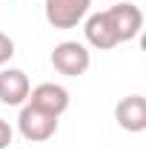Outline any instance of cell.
<instances>
[{
	"instance_id": "6da1fadb",
	"label": "cell",
	"mask_w": 146,
	"mask_h": 149,
	"mask_svg": "<svg viewBox=\"0 0 146 149\" xmlns=\"http://www.w3.org/2000/svg\"><path fill=\"white\" fill-rule=\"evenodd\" d=\"M52 66L55 72L66 74V77H80V74L89 72L92 66V52L86 49V43H77V40H63L52 49Z\"/></svg>"
},
{
	"instance_id": "7a4b0ae2",
	"label": "cell",
	"mask_w": 146,
	"mask_h": 149,
	"mask_svg": "<svg viewBox=\"0 0 146 149\" xmlns=\"http://www.w3.org/2000/svg\"><path fill=\"white\" fill-rule=\"evenodd\" d=\"M17 129L29 143H43V141L55 138L57 118L43 112V109H37V106H32V103H23L20 115H17Z\"/></svg>"
},
{
	"instance_id": "3957f363",
	"label": "cell",
	"mask_w": 146,
	"mask_h": 149,
	"mask_svg": "<svg viewBox=\"0 0 146 149\" xmlns=\"http://www.w3.org/2000/svg\"><path fill=\"white\" fill-rule=\"evenodd\" d=\"M89 9L92 0H43V15L52 29H74Z\"/></svg>"
},
{
	"instance_id": "277c9868",
	"label": "cell",
	"mask_w": 146,
	"mask_h": 149,
	"mask_svg": "<svg viewBox=\"0 0 146 149\" xmlns=\"http://www.w3.org/2000/svg\"><path fill=\"white\" fill-rule=\"evenodd\" d=\"M106 17H109L112 29L117 35V43L135 40L140 35V29H143V12L135 3H129V0H117L115 6H109L106 9Z\"/></svg>"
},
{
	"instance_id": "5b68a950",
	"label": "cell",
	"mask_w": 146,
	"mask_h": 149,
	"mask_svg": "<svg viewBox=\"0 0 146 149\" xmlns=\"http://www.w3.org/2000/svg\"><path fill=\"white\" fill-rule=\"evenodd\" d=\"M69 100H72L69 97V89L60 86V83H37L35 89H29V97H26V103L49 112L55 118H60L63 112L69 109Z\"/></svg>"
},
{
	"instance_id": "8992f818",
	"label": "cell",
	"mask_w": 146,
	"mask_h": 149,
	"mask_svg": "<svg viewBox=\"0 0 146 149\" xmlns=\"http://www.w3.org/2000/svg\"><path fill=\"white\" fill-rule=\"evenodd\" d=\"M29 74L23 69H0V103L3 106H23L29 97Z\"/></svg>"
},
{
	"instance_id": "52a82bcc",
	"label": "cell",
	"mask_w": 146,
	"mask_h": 149,
	"mask_svg": "<svg viewBox=\"0 0 146 149\" xmlns=\"http://www.w3.org/2000/svg\"><path fill=\"white\" fill-rule=\"evenodd\" d=\"M83 35H86V43H89L92 49H100V52H109L115 46H120L117 43V35H115V29H112L109 17H106V12H95L86 17L83 23Z\"/></svg>"
},
{
	"instance_id": "ba28073f",
	"label": "cell",
	"mask_w": 146,
	"mask_h": 149,
	"mask_svg": "<svg viewBox=\"0 0 146 149\" xmlns=\"http://www.w3.org/2000/svg\"><path fill=\"white\" fill-rule=\"evenodd\" d=\"M115 120L126 132H143L146 129V97L143 95H129L123 100H117Z\"/></svg>"
},
{
	"instance_id": "9c48e42d",
	"label": "cell",
	"mask_w": 146,
	"mask_h": 149,
	"mask_svg": "<svg viewBox=\"0 0 146 149\" xmlns=\"http://www.w3.org/2000/svg\"><path fill=\"white\" fill-rule=\"evenodd\" d=\"M12 57H15V40L6 32H0V66H6Z\"/></svg>"
},
{
	"instance_id": "30bf717a",
	"label": "cell",
	"mask_w": 146,
	"mask_h": 149,
	"mask_svg": "<svg viewBox=\"0 0 146 149\" xmlns=\"http://www.w3.org/2000/svg\"><path fill=\"white\" fill-rule=\"evenodd\" d=\"M12 138H15V132H12V126H9V120H3V118H0V149L9 146V143H12Z\"/></svg>"
}]
</instances>
